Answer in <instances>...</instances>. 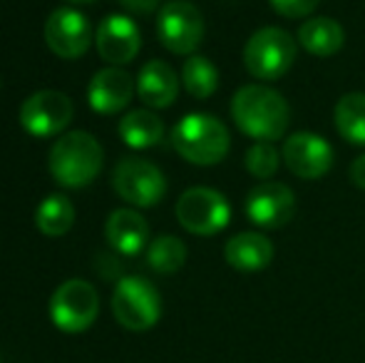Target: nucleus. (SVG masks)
<instances>
[{
    "mask_svg": "<svg viewBox=\"0 0 365 363\" xmlns=\"http://www.w3.org/2000/svg\"><path fill=\"white\" fill-rule=\"evenodd\" d=\"M231 117L236 127L254 142H276L289 130L291 107L279 90L264 83H254L234 92Z\"/></svg>",
    "mask_w": 365,
    "mask_h": 363,
    "instance_id": "obj_1",
    "label": "nucleus"
},
{
    "mask_svg": "<svg viewBox=\"0 0 365 363\" xmlns=\"http://www.w3.org/2000/svg\"><path fill=\"white\" fill-rule=\"evenodd\" d=\"M102 165H105L102 145L85 130L65 132L63 137H58L48 160L53 180L68 189H80L95 182Z\"/></svg>",
    "mask_w": 365,
    "mask_h": 363,
    "instance_id": "obj_2",
    "label": "nucleus"
},
{
    "mask_svg": "<svg viewBox=\"0 0 365 363\" xmlns=\"http://www.w3.org/2000/svg\"><path fill=\"white\" fill-rule=\"evenodd\" d=\"M172 147L182 160L199 167H212L229 155L231 137L219 117L207 112H192L174 125Z\"/></svg>",
    "mask_w": 365,
    "mask_h": 363,
    "instance_id": "obj_3",
    "label": "nucleus"
},
{
    "mask_svg": "<svg viewBox=\"0 0 365 363\" xmlns=\"http://www.w3.org/2000/svg\"><path fill=\"white\" fill-rule=\"evenodd\" d=\"M298 45L286 30L266 25L259 28L244 45V68L261 83H276L293 68Z\"/></svg>",
    "mask_w": 365,
    "mask_h": 363,
    "instance_id": "obj_4",
    "label": "nucleus"
},
{
    "mask_svg": "<svg viewBox=\"0 0 365 363\" xmlns=\"http://www.w3.org/2000/svg\"><path fill=\"white\" fill-rule=\"evenodd\" d=\"M112 314L127 331H149L162 316L159 291L142 276H122L112 294Z\"/></svg>",
    "mask_w": 365,
    "mask_h": 363,
    "instance_id": "obj_5",
    "label": "nucleus"
},
{
    "mask_svg": "<svg viewBox=\"0 0 365 363\" xmlns=\"http://www.w3.org/2000/svg\"><path fill=\"white\" fill-rule=\"evenodd\" d=\"M177 219L194 237H214L231 222V207L226 197L212 187H192L179 197Z\"/></svg>",
    "mask_w": 365,
    "mask_h": 363,
    "instance_id": "obj_6",
    "label": "nucleus"
},
{
    "mask_svg": "<svg viewBox=\"0 0 365 363\" xmlns=\"http://www.w3.org/2000/svg\"><path fill=\"white\" fill-rule=\"evenodd\" d=\"M100 314V296L85 279H70L55 289L50 299V319L65 334H82Z\"/></svg>",
    "mask_w": 365,
    "mask_h": 363,
    "instance_id": "obj_7",
    "label": "nucleus"
},
{
    "mask_svg": "<svg viewBox=\"0 0 365 363\" xmlns=\"http://www.w3.org/2000/svg\"><path fill=\"white\" fill-rule=\"evenodd\" d=\"M112 187L120 199L142 209L159 204L167 194L164 172L142 157H122L112 172Z\"/></svg>",
    "mask_w": 365,
    "mask_h": 363,
    "instance_id": "obj_8",
    "label": "nucleus"
},
{
    "mask_svg": "<svg viewBox=\"0 0 365 363\" xmlns=\"http://www.w3.org/2000/svg\"><path fill=\"white\" fill-rule=\"evenodd\" d=\"M157 38L169 53L194 55L204 40V18L197 5L169 0L157 13Z\"/></svg>",
    "mask_w": 365,
    "mask_h": 363,
    "instance_id": "obj_9",
    "label": "nucleus"
},
{
    "mask_svg": "<svg viewBox=\"0 0 365 363\" xmlns=\"http://www.w3.org/2000/svg\"><path fill=\"white\" fill-rule=\"evenodd\" d=\"M73 120V100L60 90L33 92L20 107V125L33 137H55Z\"/></svg>",
    "mask_w": 365,
    "mask_h": 363,
    "instance_id": "obj_10",
    "label": "nucleus"
},
{
    "mask_svg": "<svg viewBox=\"0 0 365 363\" xmlns=\"http://www.w3.org/2000/svg\"><path fill=\"white\" fill-rule=\"evenodd\" d=\"M244 212L261 229H281L296 214V194L284 182H261L246 194Z\"/></svg>",
    "mask_w": 365,
    "mask_h": 363,
    "instance_id": "obj_11",
    "label": "nucleus"
},
{
    "mask_svg": "<svg viewBox=\"0 0 365 363\" xmlns=\"http://www.w3.org/2000/svg\"><path fill=\"white\" fill-rule=\"evenodd\" d=\"M45 43L58 58L77 60L92 45V25L85 13L75 8H58L45 23Z\"/></svg>",
    "mask_w": 365,
    "mask_h": 363,
    "instance_id": "obj_12",
    "label": "nucleus"
},
{
    "mask_svg": "<svg viewBox=\"0 0 365 363\" xmlns=\"http://www.w3.org/2000/svg\"><path fill=\"white\" fill-rule=\"evenodd\" d=\"M284 165L301 180H321L333 167V147L316 132H293L284 142Z\"/></svg>",
    "mask_w": 365,
    "mask_h": 363,
    "instance_id": "obj_13",
    "label": "nucleus"
},
{
    "mask_svg": "<svg viewBox=\"0 0 365 363\" xmlns=\"http://www.w3.org/2000/svg\"><path fill=\"white\" fill-rule=\"evenodd\" d=\"M95 45L97 53L105 63H110L112 68L117 65H127L137 58L142 48L140 28L132 18L120 13H112L97 25L95 33Z\"/></svg>",
    "mask_w": 365,
    "mask_h": 363,
    "instance_id": "obj_14",
    "label": "nucleus"
},
{
    "mask_svg": "<svg viewBox=\"0 0 365 363\" xmlns=\"http://www.w3.org/2000/svg\"><path fill=\"white\" fill-rule=\"evenodd\" d=\"M137 83L120 68H105L95 73L87 88V102L97 115H117L130 105Z\"/></svg>",
    "mask_w": 365,
    "mask_h": 363,
    "instance_id": "obj_15",
    "label": "nucleus"
},
{
    "mask_svg": "<svg viewBox=\"0 0 365 363\" xmlns=\"http://www.w3.org/2000/svg\"><path fill=\"white\" fill-rule=\"evenodd\" d=\"M105 237L117 254L137 257L147 247L149 224L135 209H115L105 224Z\"/></svg>",
    "mask_w": 365,
    "mask_h": 363,
    "instance_id": "obj_16",
    "label": "nucleus"
},
{
    "mask_svg": "<svg viewBox=\"0 0 365 363\" xmlns=\"http://www.w3.org/2000/svg\"><path fill=\"white\" fill-rule=\"evenodd\" d=\"M224 259L236 272L254 274L274 262V244L259 232H241L226 242Z\"/></svg>",
    "mask_w": 365,
    "mask_h": 363,
    "instance_id": "obj_17",
    "label": "nucleus"
},
{
    "mask_svg": "<svg viewBox=\"0 0 365 363\" xmlns=\"http://www.w3.org/2000/svg\"><path fill=\"white\" fill-rule=\"evenodd\" d=\"M179 95V78L164 60H149L137 75V97L152 110L174 105Z\"/></svg>",
    "mask_w": 365,
    "mask_h": 363,
    "instance_id": "obj_18",
    "label": "nucleus"
},
{
    "mask_svg": "<svg viewBox=\"0 0 365 363\" xmlns=\"http://www.w3.org/2000/svg\"><path fill=\"white\" fill-rule=\"evenodd\" d=\"M346 43V30L333 18H308L298 28V45L316 58H331Z\"/></svg>",
    "mask_w": 365,
    "mask_h": 363,
    "instance_id": "obj_19",
    "label": "nucleus"
},
{
    "mask_svg": "<svg viewBox=\"0 0 365 363\" xmlns=\"http://www.w3.org/2000/svg\"><path fill=\"white\" fill-rule=\"evenodd\" d=\"M120 137L132 150H149L164 137V122L149 110H132L120 120Z\"/></svg>",
    "mask_w": 365,
    "mask_h": 363,
    "instance_id": "obj_20",
    "label": "nucleus"
},
{
    "mask_svg": "<svg viewBox=\"0 0 365 363\" xmlns=\"http://www.w3.org/2000/svg\"><path fill=\"white\" fill-rule=\"evenodd\" d=\"M338 135L351 145H365V92H348L336 102L333 110Z\"/></svg>",
    "mask_w": 365,
    "mask_h": 363,
    "instance_id": "obj_21",
    "label": "nucleus"
},
{
    "mask_svg": "<svg viewBox=\"0 0 365 363\" xmlns=\"http://www.w3.org/2000/svg\"><path fill=\"white\" fill-rule=\"evenodd\" d=\"M35 224L45 237H63L75 224V204L65 194H48L35 209Z\"/></svg>",
    "mask_w": 365,
    "mask_h": 363,
    "instance_id": "obj_22",
    "label": "nucleus"
},
{
    "mask_svg": "<svg viewBox=\"0 0 365 363\" xmlns=\"http://www.w3.org/2000/svg\"><path fill=\"white\" fill-rule=\"evenodd\" d=\"M182 83H184V90H187L194 100H209L219 88V70L209 58L194 53L184 60Z\"/></svg>",
    "mask_w": 365,
    "mask_h": 363,
    "instance_id": "obj_23",
    "label": "nucleus"
},
{
    "mask_svg": "<svg viewBox=\"0 0 365 363\" xmlns=\"http://www.w3.org/2000/svg\"><path fill=\"white\" fill-rule=\"evenodd\" d=\"M187 262V247L179 237L162 234L147 249V264L157 274H174Z\"/></svg>",
    "mask_w": 365,
    "mask_h": 363,
    "instance_id": "obj_24",
    "label": "nucleus"
},
{
    "mask_svg": "<svg viewBox=\"0 0 365 363\" xmlns=\"http://www.w3.org/2000/svg\"><path fill=\"white\" fill-rule=\"evenodd\" d=\"M244 165L251 177H256V180H261V182H269L271 177L279 172L281 152L274 147V142H254V145L246 150Z\"/></svg>",
    "mask_w": 365,
    "mask_h": 363,
    "instance_id": "obj_25",
    "label": "nucleus"
},
{
    "mask_svg": "<svg viewBox=\"0 0 365 363\" xmlns=\"http://www.w3.org/2000/svg\"><path fill=\"white\" fill-rule=\"evenodd\" d=\"M269 3L279 15L296 20V18H308L318 8L321 0H269Z\"/></svg>",
    "mask_w": 365,
    "mask_h": 363,
    "instance_id": "obj_26",
    "label": "nucleus"
},
{
    "mask_svg": "<svg viewBox=\"0 0 365 363\" xmlns=\"http://www.w3.org/2000/svg\"><path fill=\"white\" fill-rule=\"evenodd\" d=\"M117 3L135 15H152L159 8V0H117Z\"/></svg>",
    "mask_w": 365,
    "mask_h": 363,
    "instance_id": "obj_27",
    "label": "nucleus"
},
{
    "mask_svg": "<svg viewBox=\"0 0 365 363\" xmlns=\"http://www.w3.org/2000/svg\"><path fill=\"white\" fill-rule=\"evenodd\" d=\"M348 175H351V182L356 184L358 189H365V155L356 157V160L351 162Z\"/></svg>",
    "mask_w": 365,
    "mask_h": 363,
    "instance_id": "obj_28",
    "label": "nucleus"
},
{
    "mask_svg": "<svg viewBox=\"0 0 365 363\" xmlns=\"http://www.w3.org/2000/svg\"><path fill=\"white\" fill-rule=\"evenodd\" d=\"M68 3H80L82 5V3H95V0H68Z\"/></svg>",
    "mask_w": 365,
    "mask_h": 363,
    "instance_id": "obj_29",
    "label": "nucleus"
}]
</instances>
